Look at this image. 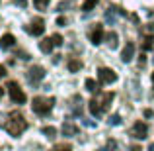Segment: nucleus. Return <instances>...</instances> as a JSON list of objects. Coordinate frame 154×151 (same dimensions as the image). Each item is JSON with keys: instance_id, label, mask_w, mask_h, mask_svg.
<instances>
[{"instance_id": "obj_1", "label": "nucleus", "mask_w": 154, "mask_h": 151, "mask_svg": "<svg viewBox=\"0 0 154 151\" xmlns=\"http://www.w3.org/2000/svg\"><path fill=\"white\" fill-rule=\"evenodd\" d=\"M10 118H12V120H8L6 124H4V130H6L10 136H14V137L22 136V133L26 132V128H27V122L23 120V116L18 114V112H12Z\"/></svg>"}, {"instance_id": "obj_2", "label": "nucleus", "mask_w": 154, "mask_h": 151, "mask_svg": "<svg viewBox=\"0 0 154 151\" xmlns=\"http://www.w3.org/2000/svg\"><path fill=\"white\" fill-rule=\"evenodd\" d=\"M53 104H55V98H43V96H37V98H33V102H31V110H33L35 114H39V116H45V114L51 112Z\"/></svg>"}, {"instance_id": "obj_3", "label": "nucleus", "mask_w": 154, "mask_h": 151, "mask_svg": "<svg viewBox=\"0 0 154 151\" xmlns=\"http://www.w3.org/2000/svg\"><path fill=\"white\" fill-rule=\"evenodd\" d=\"M6 88H8V92H10V98H12L14 104H26L27 96H26V92L20 88V84L16 83V80H8Z\"/></svg>"}, {"instance_id": "obj_4", "label": "nucleus", "mask_w": 154, "mask_h": 151, "mask_svg": "<svg viewBox=\"0 0 154 151\" xmlns=\"http://www.w3.org/2000/svg\"><path fill=\"white\" fill-rule=\"evenodd\" d=\"M98 79H100L102 84H111V83L117 80V75H115V71L109 69V67H100L98 69Z\"/></svg>"}, {"instance_id": "obj_5", "label": "nucleus", "mask_w": 154, "mask_h": 151, "mask_svg": "<svg viewBox=\"0 0 154 151\" xmlns=\"http://www.w3.org/2000/svg\"><path fill=\"white\" fill-rule=\"evenodd\" d=\"M131 136L135 137V140H144V137L148 136V126L144 124V122H135V126L131 128Z\"/></svg>"}, {"instance_id": "obj_6", "label": "nucleus", "mask_w": 154, "mask_h": 151, "mask_svg": "<svg viewBox=\"0 0 154 151\" xmlns=\"http://www.w3.org/2000/svg\"><path fill=\"white\" fill-rule=\"evenodd\" d=\"M45 79V69L43 67H39V65H35V67H31L29 71H27V80L29 83H39V80H43Z\"/></svg>"}, {"instance_id": "obj_7", "label": "nucleus", "mask_w": 154, "mask_h": 151, "mask_svg": "<svg viewBox=\"0 0 154 151\" xmlns=\"http://www.w3.org/2000/svg\"><path fill=\"white\" fill-rule=\"evenodd\" d=\"M102 39H103V26H102V24H96V28L92 30V34H90V41L94 43V45H100Z\"/></svg>"}, {"instance_id": "obj_8", "label": "nucleus", "mask_w": 154, "mask_h": 151, "mask_svg": "<svg viewBox=\"0 0 154 151\" xmlns=\"http://www.w3.org/2000/svg\"><path fill=\"white\" fill-rule=\"evenodd\" d=\"M27 31L33 34V35H43V31H45V22H43L41 18H35L33 22H31V28Z\"/></svg>"}, {"instance_id": "obj_9", "label": "nucleus", "mask_w": 154, "mask_h": 151, "mask_svg": "<svg viewBox=\"0 0 154 151\" xmlns=\"http://www.w3.org/2000/svg\"><path fill=\"white\" fill-rule=\"evenodd\" d=\"M133 57H135V43L127 41V45H125L123 51H121V59H123L125 63H129V61H133Z\"/></svg>"}, {"instance_id": "obj_10", "label": "nucleus", "mask_w": 154, "mask_h": 151, "mask_svg": "<svg viewBox=\"0 0 154 151\" xmlns=\"http://www.w3.org/2000/svg\"><path fill=\"white\" fill-rule=\"evenodd\" d=\"M78 133V128H76L74 122H64L63 124V136L64 137H74Z\"/></svg>"}, {"instance_id": "obj_11", "label": "nucleus", "mask_w": 154, "mask_h": 151, "mask_svg": "<svg viewBox=\"0 0 154 151\" xmlns=\"http://www.w3.org/2000/svg\"><path fill=\"white\" fill-rule=\"evenodd\" d=\"M113 98H115V94H113V92H103L102 98H98L100 106H102V110H107V108H109V104L113 102Z\"/></svg>"}, {"instance_id": "obj_12", "label": "nucleus", "mask_w": 154, "mask_h": 151, "mask_svg": "<svg viewBox=\"0 0 154 151\" xmlns=\"http://www.w3.org/2000/svg\"><path fill=\"white\" fill-rule=\"evenodd\" d=\"M16 43V38L12 34H4L2 38H0V47H2V49H8V47H12Z\"/></svg>"}, {"instance_id": "obj_13", "label": "nucleus", "mask_w": 154, "mask_h": 151, "mask_svg": "<svg viewBox=\"0 0 154 151\" xmlns=\"http://www.w3.org/2000/svg\"><path fill=\"white\" fill-rule=\"evenodd\" d=\"M90 112H92V116H96V118H98V116H102V112H103V110H102V106H100L98 98H92V100H90Z\"/></svg>"}, {"instance_id": "obj_14", "label": "nucleus", "mask_w": 154, "mask_h": 151, "mask_svg": "<svg viewBox=\"0 0 154 151\" xmlns=\"http://www.w3.org/2000/svg\"><path fill=\"white\" fill-rule=\"evenodd\" d=\"M53 47H55V43H53V39H41L39 41V49H41L43 53H51L53 51Z\"/></svg>"}, {"instance_id": "obj_15", "label": "nucleus", "mask_w": 154, "mask_h": 151, "mask_svg": "<svg viewBox=\"0 0 154 151\" xmlns=\"http://www.w3.org/2000/svg\"><path fill=\"white\" fill-rule=\"evenodd\" d=\"M82 69V61L80 59H70L68 61V71L70 73H76V71H80Z\"/></svg>"}, {"instance_id": "obj_16", "label": "nucleus", "mask_w": 154, "mask_h": 151, "mask_svg": "<svg viewBox=\"0 0 154 151\" xmlns=\"http://www.w3.org/2000/svg\"><path fill=\"white\" fill-rule=\"evenodd\" d=\"M86 90H90V92H100V84L96 83L94 79H86Z\"/></svg>"}, {"instance_id": "obj_17", "label": "nucleus", "mask_w": 154, "mask_h": 151, "mask_svg": "<svg viewBox=\"0 0 154 151\" xmlns=\"http://www.w3.org/2000/svg\"><path fill=\"white\" fill-rule=\"evenodd\" d=\"M41 132H43V136L49 137V140H55V136H57V130L53 128V126H45V128H43Z\"/></svg>"}, {"instance_id": "obj_18", "label": "nucleus", "mask_w": 154, "mask_h": 151, "mask_svg": "<svg viewBox=\"0 0 154 151\" xmlns=\"http://www.w3.org/2000/svg\"><path fill=\"white\" fill-rule=\"evenodd\" d=\"M107 43H109L111 49H117V34L115 31H109L107 34Z\"/></svg>"}, {"instance_id": "obj_19", "label": "nucleus", "mask_w": 154, "mask_h": 151, "mask_svg": "<svg viewBox=\"0 0 154 151\" xmlns=\"http://www.w3.org/2000/svg\"><path fill=\"white\" fill-rule=\"evenodd\" d=\"M100 0H84V4H82V10L84 12H90V10H94L96 8V4H98Z\"/></svg>"}, {"instance_id": "obj_20", "label": "nucleus", "mask_w": 154, "mask_h": 151, "mask_svg": "<svg viewBox=\"0 0 154 151\" xmlns=\"http://www.w3.org/2000/svg\"><path fill=\"white\" fill-rule=\"evenodd\" d=\"M51 4V0H33V6L37 8V10H47V6Z\"/></svg>"}, {"instance_id": "obj_21", "label": "nucleus", "mask_w": 154, "mask_h": 151, "mask_svg": "<svg viewBox=\"0 0 154 151\" xmlns=\"http://www.w3.org/2000/svg\"><path fill=\"white\" fill-rule=\"evenodd\" d=\"M152 47H154V38H152V35H146V38H144V43H143V49L150 51Z\"/></svg>"}, {"instance_id": "obj_22", "label": "nucleus", "mask_w": 154, "mask_h": 151, "mask_svg": "<svg viewBox=\"0 0 154 151\" xmlns=\"http://www.w3.org/2000/svg\"><path fill=\"white\" fill-rule=\"evenodd\" d=\"M109 126H121V116L119 114H113V116H109Z\"/></svg>"}, {"instance_id": "obj_23", "label": "nucleus", "mask_w": 154, "mask_h": 151, "mask_svg": "<svg viewBox=\"0 0 154 151\" xmlns=\"http://www.w3.org/2000/svg\"><path fill=\"white\" fill-rule=\"evenodd\" d=\"M51 151H72V145H68V143H59V145H55Z\"/></svg>"}, {"instance_id": "obj_24", "label": "nucleus", "mask_w": 154, "mask_h": 151, "mask_svg": "<svg viewBox=\"0 0 154 151\" xmlns=\"http://www.w3.org/2000/svg\"><path fill=\"white\" fill-rule=\"evenodd\" d=\"M51 39H53V43H55L57 47L63 45V35H60V34H53V35H51Z\"/></svg>"}, {"instance_id": "obj_25", "label": "nucleus", "mask_w": 154, "mask_h": 151, "mask_svg": "<svg viewBox=\"0 0 154 151\" xmlns=\"http://www.w3.org/2000/svg\"><path fill=\"white\" fill-rule=\"evenodd\" d=\"M64 24H66V20H64L63 16H59V18H57V26H64Z\"/></svg>"}, {"instance_id": "obj_26", "label": "nucleus", "mask_w": 154, "mask_h": 151, "mask_svg": "<svg viewBox=\"0 0 154 151\" xmlns=\"http://www.w3.org/2000/svg\"><path fill=\"white\" fill-rule=\"evenodd\" d=\"M152 114H154V112H152L150 108H146V110H144V118H152Z\"/></svg>"}, {"instance_id": "obj_27", "label": "nucleus", "mask_w": 154, "mask_h": 151, "mask_svg": "<svg viewBox=\"0 0 154 151\" xmlns=\"http://www.w3.org/2000/svg\"><path fill=\"white\" fill-rule=\"evenodd\" d=\"M16 2H18L22 8H26V6H27V0H16Z\"/></svg>"}, {"instance_id": "obj_28", "label": "nucleus", "mask_w": 154, "mask_h": 151, "mask_svg": "<svg viewBox=\"0 0 154 151\" xmlns=\"http://www.w3.org/2000/svg\"><path fill=\"white\" fill-rule=\"evenodd\" d=\"M4 75H6V67H2V65H0V79H2Z\"/></svg>"}, {"instance_id": "obj_29", "label": "nucleus", "mask_w": 154, "mask_h": 151, "mask_svg": "<svg viewBox=\"0 0 154 151\" xmlns=\"http://www.w3.org/2000/svg\"><path fill=\"white\" fill-rule=\"evenodd\" d=\"M139 63H140V65H144V63H146V57H144V55H140V59H139Z\"/></svg>"}, {"instance_id": "obj_30", "label": "nucleus", "mask_w": 154, "mask_h": 151, "mask_svg": "<svg viewBox=\"0 0 154 151\" xmlns=\"http://www.w3.org/2000/svg\"><path fill=\"white\" fill-rule=\"evenodd\" d=\"M131 151H143V149H140L139 145H133V147H131Z\"/></svg>"}, {"instance_id": "obj_31", "label": "nucleus", "mask_w": 154, "mask_h": 151, "mask_svg": "<svg viewBox=\"0 0 154 151\" xmlns=\"http://www.w3.org/2000/svg\"><path fill=\"white\" fill-rule=\"evenodd\" d=\"M148 151H154V143H150V145H148Z\"/></svg>"}, {"instance_id": "obj_32", "label": "nucleus", "mask_w": 154, "mask_h": 151, "mask_svg": "<svg viewBox=\"0 0 154 151\" xmlns=\"http://www.w3.org/2000/svg\"><path fill=\"white\" fill-rule=\"evenodd\" d=\"M0 98H2V87H0Z\"/></svg>"}, {"instance_id": "obj_33", "label": "nucleus", "mask_w": 154, "mask_h": 151, "mask_svg": "<svg viewBox=\"0 0 154 151\" xmlns=\"http://www.w3.org/2000/svg\"><path fill=\"white\" fill-rule=\"evenodd\" d=\"M152 84H154V73H152Z\"/></svg>"}, {"instance_id": "obj_34", "label": "nucleus", "mask_w": 154, "mask_h": 151, "mask_svg": "<svg viewBox=\"0 0 154 151\" xmlns=\"http://www.w3.org/2000/svg\"><path fill=\"white\" fill-rule=\"evenodd\" d=\"M100 151H107V149H100Z\"/></svg>"}]
</instances>
